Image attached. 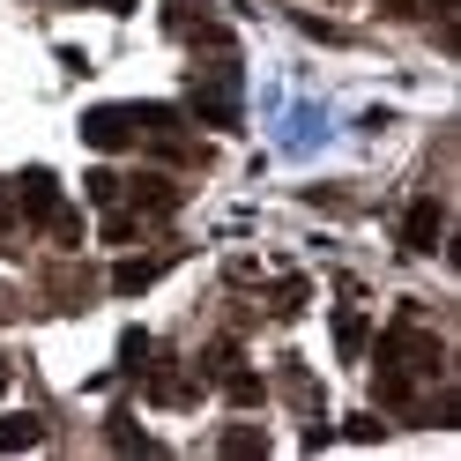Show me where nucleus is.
<instances>
[{
  "mask_svg": "<svg viewBox=\"0 0 461 461\" xmlns=\"http://www.w3.org/2000/svg\"><path fill=\"white\" fill-rule=\"evenodd\" d=\"M216 454H230V461H253V454H268V431H253V424H230L223 439H216Z\"/></svg>",
  "mask_w": 461,
  "mask_h": 461,
  "instance_id": "423d86ee",
  "label": "nucleus"
},
{
  "mask_svg": "<svg viewBox=\"0 0 461 461\" xmlns=\"http://www.w3.org/2000/svg\"><path fill=\"white\" fill-rule=\"evenodd\" d=\"M15 201H23V216H38V223H52V230H60V239H68V209H60V179H52V171L38 164V171H23V179H15Z\"/></svg>",
  "mask_w": 461,
  "mask_h": 461,
  "instance_id": "f03ea898",
  "label": "nucleus"
},
{
  "mask_svg": "<svg viewBox=\"0 0 461 461\" xmlns=\"http://www.w3.org/2000/svg\"><path fill=\"white\" fill-rule=\"evenodd\" d=\"M439 0H387V15H431Z\"/></svg>",
  "mask_w": 461,
  "mask_h": 461,
  "instance_id": "2eb2a0df",
  "label": "nucleus"
},
{
  "mask_svg": "<svg viewBox=\"0 0 461 461\" xmlns=\"http://www.w3.org/2000/svg\"><path fill=\"white\" fill-rule=\"evenodd\" d=\"M350 439H357V447H380L387 424H380V417H350Z\"/></svg>",
  "mask_w": 461,
  "mask_h": 461,
  "instance_id": "4468645a",
  "label": "nucleus"
},
{
  "mask_svg": "<svg viewBox=\"0 0 461 461\" xmlns=\"http://www.w3.org/2000/svg\"><path fill=\"white\" fill-rule=\"evenodd\" d=\"M157 276H164V261H120V268H112V291H127V298H134V291H149Z\"/></svg>",
  "mask_w": 461,
  "mask_h": 461,
  "instance_id": "6e6552de",
  "label": "nucleus"
},
{
  "mask_svg": "<svg viewBox=\"0 0 461 461\" xmlns=\"http://www.w3.org/2000/svg\"><path fill=\"white\" fill-rule=\"evenodd\" d=\"M223 394L239 402V410H253V402L268 394V380H261V372H230V380H223Z\"/></svg>",
  "mask_w": 461,
  "mask_h": 461,
  "instance_id": "9d476101",
  "label": "nucleus"
},
{
  "mask_svg": "<svg viewBox=\"0 0 461 461\" xmlns=\"http://www.w3.org/2000/svg\"><path fill=\"white\" fill-rule=\"evenodd\" d=\"M439 230H447V201L439 194L410 201V209H402V253H431V246H439Z\"/></svg>",
  "mask_w": 461,
  "mask_h": 461,
  "instance_id": "20e7f679",
  "label": "nucleus"
},
{
  "mask_svg": "<svg viewBox=\"0 0 461 461\" xmlns=\"http://www.w3.org/2000/svg\"><path fill=\"white\" fill-rule=\"evenodd\" d=\"M365 342H372V328H365V312H350V305H342V312H335V350H342V357H357Z\"/></svg>",
  "mask_w": 461,
  "mask_h": 461,
  "instance_id": "0eeeda50",
  "label": "nucleus"
},
{
  "mask_svg": "<svg viewBox=\"0 0 461 461\" xmlns=\"http://www.w3.org/2000/svg\"><path fill=\"white\" fill-rule=\"evenodd\" d=\"M120 194H127V179H120V171H104V164H97V171H90V201H97V209H112Z\"/></svg>",
  "mask_w": 461,
  "mask_h": 461,
  "instance_id": "f8f14e48",
  "label": "nucleus"
},
{
  "mask_svg": "<svg viewBox=\"0 0 461 461\" xmlns=\"http://www.w3.org/2000/svg\"><path fill=\"white\" fill-rule=\"evenodd\" d=\"M186 112H194L201 127H239V112H246V97H239V68H230V60H223V68H209V75L194 82Z\"/></svg>",
  "mask_w": 461,
  "mask_h": 461,
  "instance_id": "f257e3e1",
  "label": "nucleus"
},
{
  "mask_svg": "<svg viewBox=\"0 0 461 461\" xmlns=\"http://www.w3.org/2000/svg\"><path fill=\"white\" fill-rule=\"evenodd\" d=\"M112 447H120V454H157V439H149V431H141L127 410L120 417H112Z\"/></svg>",
  "mask_w": 461,
  "mask_h": 461,
  "instance_id": "1a4fd4ad",
  "label": "nucleus"
},
{
  "mask_svg": "<svg viewBox=\"0 0 461 461\" xmlns=\"http://www.w3.org/2000/svg\"><path fill=\"white\" fill-rule=\"evenodd\" d=\"M134 186H141V209H171V201H179L164 179H134Z\"/></svg>",
  "mask_w": 461,
  "mask_h": 461,
  "instance_id": "ddd939ff",
  "label": "nucleus"
},
{
  "mask_svg": "<svg viewBox=\"0 0 461 461\" xmlns=\"http://www.w3.org/2000/svg\"><path fill=\"white\" fill-rule=\"evenodd\" d=\"M104 8H112V15H134V0H104Z\"/></svg>",
  "mask_w": 461,
  "mask_h": 461,
  "instance_id": "dca6fc26",
  "label": "nucleus"
},
{
  "mask_svg": "<svg viewBox=\"0 0 461 461\" xmlns=\"http://www.w3.org/2000/svg\"><path fill=\"white\" fill-rule=\"evenodd\" d=\"M45 439V424L31 410H15V417H0V454H23V447H38Z\"/></svg>",
  "mask_w": 461,
  "mask_h": 461,
  "instance_id": "39448f33",
  "label": "nucleus"
},
{
  "mask_svg": "<svg viewBox=\"0 0 461 461\" xmlns=\"http://www.w3.org/2000/svg\"><path fill=\"white\" fill-rule=\"evenodd\" d=\"M82 141H90L97 157L127 149V141H134V104H90V112H82Z\"/></svg>",
  "mask_w": 461,
  "mask_h": 461,
  "instance_id": "7ed1b4c3",
  "label": "nucleus"
},
{
  "mask_svg": "<svg viewBox=\"0 0 461 461\" xmlns=\"http://www.w3.org/2000/svg\"><path fill=\"white\" fill-rule=\"evenodd\" d=\"M410 394H417L410 372H380V402H387V410H410Z\"/></svg>",
  "mask_w": 461,
  "mask_h": 461,
  "instance_id": "9b49d317",
  "label": "nucleus"
}]
</instances>
